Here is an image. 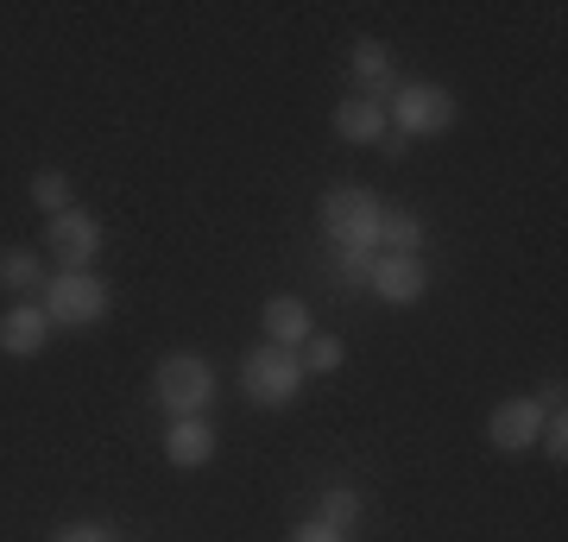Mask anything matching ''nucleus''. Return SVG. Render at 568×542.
<instances>
[{
    "label": "nucleus",
    "instance_id": "5",
    "mask_svg": "<svg viewBox=\"0 0 568 542\" xmlns=\"http://www.w3.org/2000/svg\"><path fill=\"white\" fill-rule=\"evenodd\" d=\"M304 360H297V347H253L241 360V385H246V398L260 403V410H284V403L304 391Z\"/></svg>",
    "mask_w": 568,
    "mask_h": 542
},
{
    "label": "nucleus",
    "instance_id": "1",
    "mask_svg": "<svg viewBox=\"0 0 568 542\" xmlns=\"http://www.w3.org/2000/svg\"><path fill=\"white\" fill-rule=\"evenodd\" d=\"M455 121H462L455 95H448L443 82H429V76H398V89L386 95V126L405 145L410 140H436V133H448Z\"/></svg>",
    "mask_w": 568,
    "mask_h": 542
},
{
    "label": "nucleus",
    "instance_id": "21",
    "mask_svg": "<svg viewBox=\"0 0 568 542\" xmlns=\"http://www.w3.org/2000/svg\"><path fill=\"white\" fill-rule=\"evenodd\" d=\"M284 542H354V536H342V530H328V523L310 518V523H297V530H291Z\"/></svg>",
    "mask_w": 568,
    "mask_h": 542
},
{
    "label": "nucleus",
    "instance_id": "12",
    "mask_svg": "<svg viewBox=\"0 0 568 542\" xmlns=\"http://www.w3.org/2000/svg\"><path fill=\"white\" fill-rule=\"evenodd\" d=\"M260 328H265V341L272 347H304L310 335H316V316H310L304 297H265Z\"/></svg>",
    "mask_w": 568,
    "mask_h": 542
},
{
    "label": "nucleus",
    "instance_id": "18",
    "mask_svg": "<svg viewBox=\"0 0 568 542\" xmlns=\"http://www.w3.org/2000/svg\"><path fill=\"white\" fill-rule=\"evenodd\" d=\"M297 360H304V372H335V366L347 360V347H342V335H323V328H316V335L297 347Z\"/></svg>",
    "mask_w": 568,
    "mask_h": 542
},
{
    "label": "nucleus",
    "instance_id": "16",
    "mask_svg": "<svg viewBox=\"0 0 568 542\" xmlns=\"http://www.w3.org/2000/svg\"><path fill=\"white\" fill-rule=\"evenodd\" d=\"M379 246H386V253H417V246H424V222H417L410 208H386V215H379Z\"/></svg>",
    "mask_w": 568,
    "mask_h": 542
},
{
    "label": "nucleus",
    "instance_id": "8",
    "mask_svg": "<svg viewBox=\"0 0 568 542\" xmlns=\"http://www.w3.org/2000/svg\"><path fill=\"white\" fill-rule=\"evenodd\" d=\"M544 417H549L544 398H511L487 417V442L499 448V454H525V448H537V436H544Z\"/></svg>",
    "mask_w": 568,
    "mask_h": 542
},
{
    "label": "nucleus",
    "instance_id": "20",
    "mask_svg": "<svg viewBox=\"0 0 568 542\" xmlns=\"http://www.w3.org/2000/svg\"><path fill=\"white\" fill-rule=\"evenodd\" d=\"M373 259H379L373 246H335V265H342L347 278H366V272H373Z\"/></svg>",
    "mask_w": 568,
    "mask_h": 542
},
{
    "label": "nucleus",
    "instance_id": "7",
    "mask_svg": "<svg viewBox=\"0 0 568 542\" xmlns=\"http://www.w3.org/2000/svg\"><path fill=\"white\" fill-rule=\"evenodd\" d=\"M366 290L379 303H392V309H410V303L429 297V272H424L417 253H379L373 272H366Z\"/></svg>",
    "mask_w": 568,
    "mask_h": 542
},
{
    "label": "nucleus",
    "instance_id": "15",
    "mask_svg": "<svg viewBox=\"0 0 568 542\" xmlns=\"http://www.w3.org/2000/svg\"><path fill=\"white\" fill-rule=\"evenodd\" d=\"M366 499L354 492V485H328L323 499H316V523H328V530H342V536H354V523H361Z\"/></svg>",
    "mask_w": 568,
    "mask_h": 542
},
{
    "label": "nucleus",
    "instance_id": "17",
    "mask_svg": "<svg viewBox=\"0 0 568 542\" xmlns=\"http://www.w3.org/2000/svg\"><path fill=\"white\" fill-rule=\"evenodd\" d=\"M26 190H32V202L44 208V222H51V215H63V208H77V202H70V177H63V171H39Z\"/></svg>",
    "mask_w": 568,
    "mask_h": 542
},
{
    "label": "nucleus",
    "instance_id": "11",
    "mask_svg": "<svg viewBox=\"0 0 568 542\" xmlns=\"http://www.w3.org/2000/svg\"><path fill=\"white\" fill-rule=\"evenodd\" d=\"M164 461L183 467V473H196V467L215 461V429H209V417H178L171 429H164Z\"/></svg>",
    "mask_w": 568,
    "mask_h": 542
},
{
    "label": "nucleus",
    "instance_id": "22",
    "mask_svg": "<svg viewBox=\"0 0 568 542\" xmlns=\"http://www.w3.org/2000/svg\"><path fill=\"white\" fill-rule=\"evenodd\" d=\"M51 542H114V536H108L102 523H63V530H58Z\"/></svg>",
    "mask_w": 568,
    "mask_h": 542
},
{
    "label": "nucleus",
    "instance_id": "3",
    "mask_svg": "<svg viewBox=\"0 0 568 542\" xmlns=\"http://www.w3.org/2000/svg\"><path fill=\"white\" fill-rule=\"evenodd\" d=\"M32 303L44 309L51 328H95L114 297H108V284L95 278V272H51V284H44Z\"/></svg>",
    "mask_w": 568,
    "mask_h": 542
},
{
    "label": "nucleus",
    "instance_id": "9",
    "mask_svg": "<svg viewBox=\"0 0 568 542\" xmlns=\"http://www.w3.org/2000/svg\"><path fill=\"white\" fill-rule=\"evenodd\" d=\"M44 347H51V321H44L39 303H13L7 316H0V354L7 360H39Z\"/></svg>",
    "mask_w": 568,
    "mask_h": 542
},
{
    "label": "nucleus",
    "instance_id": "10",
    "mask_svg": "<svg viewBox=\"0 0 568 542\" xmlns=\"http://www.w3.org/2000/svg\"><path fill=\"white\" fill-rule=\"evenodd\" d=\"M347 70H354V82H361L373 101H386L392 89H398V58H392L386 39H354L347 44Z\"/></svg>",
    "mask_w": 568,
    "mask_h": 542
},
{
    "label": "nucleus",
    "instance_id": "4",
    "mask_svg": "<svg viewBox=\"0 0 568 542\" xmlns=\"http://www.w3.org/2000/svg\"><path fill=\"white\" fill-rule=\"evenodd\" d=\"M379 215H386V202L366 183H328L323 190V234L335 246H379Z\"/></svg>",
    "mask_w": 568,
    "mask_h": 542
},
{
    "label": "nucleus",
    "instance_id": "19",
    "mask_svg": "<svg viewBox=\"0 0 568 542\" xmlns=\"http://www.w3.org/2000/svg\"><path fill=\"white\" fill-rule=\"evenodd\" d=\"M537 448H544V454H549L556 467L568 461V417H562V403H556V410L544 417V436H537Z\"/></svg>",
    "mask_w": 568,
    "mask_h": 542
},
{
    "label": "nucleus",
    "instance_id": "6",
    "mask_svg": "<svg viewBox=\"0 0 568 542\" xmlns=\"http://www.w3.org/2000/svg\"><path fill=\"white\" fill-rule=\"evenodd\" d=\"M44 253H51L58 272H89L102 259V222L89 208H63V215L44 222Z\"/></svg>",
    "mask_w": 568,
    "mask_h": 542
},
{
    "label": "nucleus",
    "instance_id": "2",
    "mask_svg": "<svg viewBox=\"0 0 568 542\" xmlns=\"http://www.w3.org/2000/svg\"><path fill=\"white\" fill-rule=\"evenodd\" d=\"M152 403H159L164 417H209V403H215V366L203 354H164L159 372H152Z\"/></svg>",
    "mask_w": 568,
    "mask_h": 542
},
{
    "label": "nucleus",
    "instance_id": "14",
    "mask_svg": "<svg viewBox=\"0 0 568 542\" xmlns=\"http://www.w3.org/2000/svg\"><path fill=\"white\" fill-rule=\"evenodd\" d=\"M44 284H51V265H44L39 246H7L0 253V290H13L20 303H32Z\"/></svg>",
    "mask_w": 568,
    "mask_h": 542
},
{
    "label": "nucleus",
    "instance_id": "13",
    "mask_svg": "<svg viewBox=\"0 0 568 542\" xmlns=\"http://www.w3.org/2000/svg\"><path fill=\"white\" fill-rule=\"evenodd\" d=\"M392 126H386V101H373V95H347L342 108H335V140L347 145H379Z\"/></svg>",
    "mask_w": 568,
    "mask_h": 542
}]
</instances>
